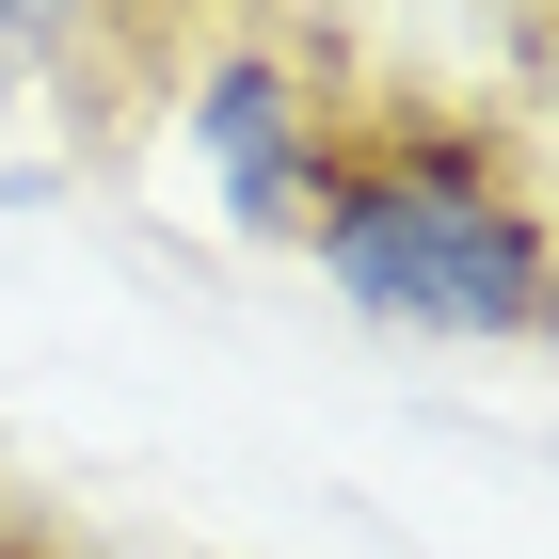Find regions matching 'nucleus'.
<instances>
[{"label": "nucleus", "mask_w": 559, "mask_h": 559, "mask_svg": "<svg viewBox=\"0 0 559 559\" xmlns=\"http://www.w3.org/2000/svg\"><path fill=\"white\" fill-rule=\"evenodd\" d=\"M352 81H368V33L336 16H176V129L209 144L240 240H304Z\"/></svg>", "instance_id": "f03ea898"}, {"label": "nucleus", "mask_w": 559, "mask_h": 559, "mask_svg": "<svg viewBox=\"0 0 559 559\" xmlns=\"http://www.w3.org/2000/svg\"><path fill=\"white\" fill-rule=\"evenodd\" d=\"M0 192H33V160H0Z\"/></svg>", "instance_id": "39448f33"}, {"label": "nucleus", "mask_w": 559, "mask_h": 559, "mask_svg": "<svg viewBox=\"0 0 559 559\" xmlns=\"http://www.w3.org/2000/svg\"><path fill=\"white\" fill-rule=\"evenodd\" d=\"M0 559H96L64 512H33V496H0Z\"/></svg>", "instance_id": "7ed1b4c3"}, {"label": "nucleus", "mask_w": 559, "mask_h": 559, "mask_svg": "<svg viewBox=\"0 0 559 559\" xmlns=\"http://www.w3.org/2000/svg\"><path fill=\"white\" fill-rule=\"evenodd\" d=\"M496 48H512V81H527V112H559V16H512V33H496Z\"/></svg>", "instance_id": "20e7f679"}, {"label": "nucleus", "mask_w": 559, "mask_h": 559, "mask_svg": "<svg viewBox=\"0 0 559 559\" xmlns=\"http://www.w3.org/2000/svg\"><path fill=\"white\" fill-rule=\"evenodd\" d=\"M304 257L400 336H559V192L527 176V129L384 64L320 144Z\"/></svg>", "instance_id": "f257e3e1"}]
</instances>
